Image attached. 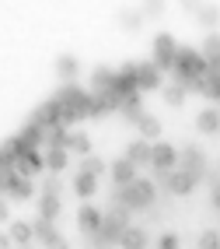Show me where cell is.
<instances>
[{"label": "cell", "instance_id": "cell-1", "mask_svg": "<svg viewBox=\"0 0 220 249\" xmlns=\"http://www.w3.org/2000/svg\"><path fill=\"white\" fill-rule=\"evenodd\" d=\"M109 204H123L129 211H147V207H154L157 204V179H137V182H129V186H112V196H109Z\"/></svg>", "mask_w": 220, "mask_h": 249}, {"label": "cell", "instance_id": "cell-2", "mask_svg": "<svg viewBox=\"0 0 220 249\" xmlns=\"http://www.w3.org/2000/svg\"><path fill=\"white\" fill-rule=\"evenodd\" d=\"M210 74V60L199 53V49H192V46H182L178 49V63H175V71H172V77H175V85H182L185 91H192V85L199 77H206Z\"/></svg>", "mask_w": 220, "mask_h": 249}, {"label": "cell", "instance_id": "cell-3", "mask_svg": "<svg viewBox=\"0 0 220 249\" xmlns=\"http://www.w3.org/2000/svg\"><path fill=\"white\" fill-rule=\"evenodd\" d=\"M178 39L172 36V32H157L154 42H150V60H154V67L164 74V71H175L178 63Z\"/></svg>", "mask_w": 220, "mask_h": 249}, {"label": "cell", "instance_id": "cell-4", "mask_svg": "<svg viewBox=\"0 0 220 249\" xmlns=\"http://www.w3.org/2000/svg\"><path fill=\"white\" fill-rule=\"evenodd\" d=\"M178 169L192 172L199 182H213V179H220L217 172H210V161H206V155H203L199 144H185V147H178Z\"/></svg>", "mask_w": 220, "mask_h": 249}, {"label": "cell", "instance_id": "cell-5", "mask_svg": "<svg viewBox=\"0 0 220 249\" xmlns=\"http://www.w3.org/2000/svg\"><path fill=\"white\" fill-rule=\"evenodd\" d=\"M157 186H161L164 193H172V196H189V193L199 186V179H196L192 172H185V169H175V172L161 176V179H157Z\"/></svg>", "mask_w": 220, "mask_h": 249}, {"label": "cell", "instance_id": "cell-6", "mask_svg": "<svg viewBox=\"0 0 220 249\" xmlns=\"http://www.w3.org/2000/svg\"><path fill=\"white\" fill-rule=\"evenodd\" d=\"M150 169H154V179L175 172L178 169V147L168 144V141H157L154 144V161H150Z\"/></svg>", "mask_w": 220, "mask_h": 249}, {"label": "cell", "instance_id": "cell-7", "mask_svg": "<svg viewBox=\"0 0 220 249\" xmlns=\"http://www.w3.org/2000/svg\"><path fill=\"white\" fill-rule=\"evenodd\" d=\"M101 225H105V211H101V207H94V204H80V207H77V228H80L88 239L98 235Z\"/></svg>", "mask_w": 220, "mask_h": 249}, {"label": "cell", "instance_id": "cell-8", "mask_svg": "<svg viewBox=\"0 0 220 249\" xmlns=\"http://www.w3.org/2000/svg\"><path fill=\"white\" fill-rule=\"evenodd\" d=\"M115 77H119V67H109V63H98V67L91 71V81H88V88L94 95H105L115 88Z\"/></svg>", "mask_w": 220, "mask_h": 249}, {"label": "cell", "instance_id": "cell-9", "mask_svg": "<svg viewBox=\"0 0 220 249\" xmlns=\"http://www.w3.org/2000/svg\"><path fill=\"white\" fill-rule=\"evenodd\" d=\"M109 176H112V186H129V182L140 179V169L123 155V158H115V161L109 165Z\"/></svg>", "mask_w": 220, "mask_h": 249}, {"label": "cell", "instance_id": "cell-10", "mask_svg": "<svg viewBox=\"0 0 220 249\" xmlns=\"http://www.w3.org/2000/svg\"><path fill=\"white\" fill-rule=\"evenodd\" d=\"M126 158L137 165V169H150V161H154V144L137 137V141H129L126 144Z\"/></svg>", "mask_w": 220, "mask_h": 249}, {"label": "cell", "instance_id": "cell-11", "mask_svg": "<svg viewBox=\"0 0 220 249\" xmlns=\"http://www.w3.org/2000/svg\"><path fill=\"white\" fill-rule=\"evenodd\" d=\"M185 11H189L206 32H217V25H220V7L217 4H185Z\"/></svg>", "mask_w": 220, "mask_h": 249}, {"label": "cell", "instance_id": "cell-12", "mask_svg": "<svg viewBox=\"0 0 220 249\" xmlns=\"http://www.w3.org/2000/svg\"><path fill=\"white\" fill-rule=\"evenodd\" d=\"M137 81H140V95H143V91H157V88H164V77H161V71L154 67V60H140V74H137Z\"/></svg>", "mask_w": 220, "mask_h": 249}, {"label": "cell", "instance_id": "cell-13", "mask_svg": "<svg viewBox=\"0 0 220 249\" xmlns=\"http://www.w3.org/2000/svg\"><path fill=\"white\" fill-rule=\"evenodd\" d=\"M77 74H80V60L74 53H60L56 56V77L63 85H77Z\"/></svg>", "mask_w": 220, "mask_h": 249}, {"label": "cell", "instance_id": "cell-14", "mask_svg": "<svg viewBox=\"0 0 220 249\" xmlns=\"http://www.w3.org/2000/svg\"><path fill=\"white\" fill-rule=\"evenodd\" d=\"M46 172V151H28L21 161H18V176L21 179H35Z\"/></svg>", "mask_w": 220, "mask_h": 249}, {"label": "cell", "instance_id": "cell-15", "mask_svg": "<svg viewBox=\"0 0 220 249\" xmlns=\"http://www.w3.org/2000/svg\"><path fill=\"white\" fill-rule=\"evenodd\" d=\"M196 130H199L203 137H213V134H220V109H217V106L199 109V116H196Z\"/></svg>", "mask_w": 220, "mask_h": 249}, {"label": "cell", "instance_id": "cell-16", "mask_svg": "<svg viewBox=\"0 0 220 249\" xmlns=\"http://www.w3.org/2000/svg\"><path fill=\"white\" fill-rule=\"evenodd\" d=\"M31 225H35V239L46 246V249H53L63 235H60V228H56V221H46V218H35V221H31Z\"/></svg>", "mask_w": 220, "mask_h": 249}, {"label": "cell", "instance_id": "cell-17", "mask_svg": "<svg viewBox=\"0 0 220 249\" xmlns=\"http://www.w3.org/2000/svg\"><path fill=\"white\" fill-rule=\"evenodd\" d=\"M7 235L14 239V246H18V249H25L31 239H35V225H31V221H18V218H14V221L7 225Z\"/></svg>", "mask_w": 220, "mask_h": 249}, {"label": "cell", "instance_id": "cell-18", "mask_svg": "<svg viewBox=\"0 0 220 249\" xmlns=\"http://www.w3.org/2000/svg\"><path fill=\"white\" fill-rule=\"evenodd\" d=\"M70 190L80 196L84 204H91V196L98 193V179H94V176H84V172H77V176H74V182H70Z\"/></svg>", "mask_w": 220, "mask_h": 249}, {"label": "cell", "instance_id": "cell-19", "mask_svg": "<svg viewBox=\"0 0 220 249\" xmlns=\"http://www.w3.org/2000/svg\"><path fill=\"white\" fill-rule=\"evenodd\" d=\"M66 165H70V151H63V147H49L46 151V172L49 176L66 172Z\"/></svg>", "mask_w": 220, "mask_h": 249}, {"label": "cell", "instance_id": "cell-20", "mask_svg": "<svg viewBox=\"0 0 220 249\" xmlns=\"http://www.w3.org/2000/svg\"><path fill=\"white\" fill-rule=\"evenodd\" d=\"M18 137H21L28 147H35V151H46V130H42L39 123H25V126L18 130Z\"/></svg>", "mask_w": 220, "mask_h": 249}, {"label": "cell", "instance_id": "cell-21", "mask_svg": "<svg viewBox=\"0 0 220 249\" xmlns=\"http://www.w3.org/2000/svg\"><path fill=\"white\" fill-rule=\"evenodd\" d=\"M119 116H123L126 123H133V126H137V123L143 120V116H147V109H143V95H133V98H126Z\"/></svg>", "mask_w": 220, "mask_h": 249}, {"label": "cell", "instance_id": "cell-22", "mask_svg": "<svg viewBox=\"0 0 220 249\" xmlns=\"http://www.w3.org/2000/svg\"><path fill=\"white\" fill-rule=\"evenodd\" d=\"M119 249H150V235H147V228H126V235L119 242Z\"/></svg>", "mask_w": 220, "mask_h": 249}, {"label": "cell", "instance_id": "cell-23", "mask_svg": "<svg viewBox=\"0 0 220 249\" xmlns=\"http://www.w3.org/2000/svg\"><path fill=\"white\" fill-rule=\"evenodd\" d=\"M137 130H140V137L150 141V144H157V141H161V120H157V116H150V112L137 123Z\"/></svg>", "mask_w": 220, "mask_h": 249}, {"label": "cell", "instance_id": "cell-24", "mask_svg": "<svg viewBox=\"0 0 220 249\" xmlns=\"http://www.w3.org/2000/svg\"><path fill=\"white\" fill-rule=\"evenodd\" d=\"M91 137L88 134H84V130H74V134H70V144H66V151H70V155H80V158H88L91 155Z\"/></svg>", "mask_w": 220, "mask_h": 249}, {"label": "cell", "instance_id": "cell-25", "mask_svg": "<svg viewBox=\"0 0 220 249\" xmlns=\"http://www.w3.org/2000/svg\"><path fill=\"white\" fill-rule=\"evenodd\" d=\"M161 95H164V106H172V109H182L185 98H189V91H185L182 85H175V81H172V85H164Z\"/></svg>", "mask_w": 220, "mask_h": 249}, {"label": "cell", "instance_id": "cell-26", "mask_svg": "<svg viewBox=\"0 0 220 249\" xmlns=\"http://www.w3.org/2000/svg\"><path fill=\"white\" fill-rule=\"evenodd\" d=\"M70 134H74L70 126H53V130H46V151H49V147H63V151H66Z\"/></svg>", "mask_w": 220, "mask_h": 249}, {"label": "cell", "instance_id": "cell-27", "mask_svg": "<svg viewBox=\"0 0 220 249\" xmlns=\"http://www.w3.org/2000/svg\"><path fill=\"white\" fill-rule=\"evenodd\" d=\"M60 211H63L60 196H39V218H46V221H60Z\"/></svg>", "mask_w": 220, "mask_h": 249}, {"label": "cell", "instance_id": "cell-28", "mask_svg": "<svg viewBox=\"0 0 220 249\" xmlns=\"http://www.w3.org/2000/svg\"><path fill=\"white\" fill-rule=\"evenodd\" d=\"M77 172H84V176H94V179H101L109 172V165H105V158H98V155H88V158H80V169Z\"/></svg>", "mask_w": 220, "mask_h": 249}, {"label": "cell", "instance_id": "cell-29", "mask_svg": "<svg viewBox=\"0 0 220 249\" xmlns=\"http://www.w3.org/2000/svg\"><path fill=\"white\" fill-rule=\"evenodd\" d=\"M105 218H109V221H115V225H123V228H133V211H129V207H123V204H109Z\"/></svg>", "mask_w": 220, "mask_h": 249}, {"label": "cell", "instance_id": "cell-30", "mask_svg": "<svg viewBox=\"0 0 220 249\" xmlns=\"http://www.w3.org/2000/svg\"><path fill=\"white\" fill-rule=\"evenodd\" d=\"M7 200H14V204H28V200H35V182H31V179H21Z\"/></svg>", "mask_w": 220, "mask_h": 249}, {"label": "cell", "instance_id": "cell-31", "mask_svg": "<svg viewBox=\"0 0 220 249\" xmlns=\"http://www.w3.org/2000/svg\"><path fill=\"white\" fill-rule=\"evenodd\" d=\"M199 53L206 56L210 63L220 60V36H217V32H206V39H203V49H199Z\"/></svg>", "mask_w": 220, "mask_h": 249}, {"label": "cell", "instance_id": "cell-32", "mask_svg": "<svg viewBox=\"0 0 220 249\" xmlns=\"http://www.w3.org/2000/svg\"><path fill=\"white\" fill-rule=\"evenodd\" d=\"M196 249H220V228H206V231H199Z\"/></svg>", "mask_w": 220, "mask_h": 249}, {"label": "cell", "instance_id": "cell-33", "mask_svg": "<svg viewBox=\"0 0 220 249\" xmlns=\"http://www.w3.org/2000/svg\"><path fill=\"white\" fill-rule=\"evenodd\" d=\"M119 25H123L126 32H140V28H143V14H140V11H123V14H119Z\"/></svg>", "mask_w": 220, "mask_h": 249}, {"label": "cell", "instance_id": "cell-34", "mask_svg": "<svg viewBox=\"0 0 220 249\" xmlns=\"http://www.w3.org/2000/svg\"><path fill=\"white\" fill-rule=\"evenodd\" d=\"M21 182V176H18V169H4V176H0V193L4 196H11L14 193V186Z\"/></svg>", "mask_w": 220, "mask_h": 249}, {"label": "cell", "instance_id": "cell-35", "mask_svg": "<svg viewBox=\"0 0 220 249\" xmlns=\"http://www.w3.org/2000/svg\"><path fill=\"white\" fill-rule=\"evenodd\" d=\"M42 196H63V179L60 176L42 179Z\"/></svg>", "mask_w": 220, "mask_h": 249}, {"label": "cell", "instance_id": "cell-36", "mask_svg": "<svg viewBox=\"0 0 220 249\" xmlns=\"http://www.w3.org/2000/svg\"><path fill=\"white\" fill-rule=\"evenodd\" d=\"M154 249H182V239H178V231H161Z\"/></svg>", "mask_w": 220, "mask_h": 249}, {"label": "cell", "instance_id": "cell-37", "mask_svg": "<svg viewBox=\"0 0 220 249\" xmlns=\"http://www.w3.org/2000/svg\"><path fill=\"white\" fill-rule=\"evenodd\" d=\"M164 11H168L164 4H143V7H140V14H143V18H161Z\"/></svg>", "mask_w": 220, "mask_h": 249}, {"label": "cell", "instance_id": "cell-38", "mask_svg": "<svg viewBox=\"0 0 220 249\" xmlns=\"http://www.w3.org/2000/svg\"><path fill=\"white\" fill-rule=\"evenodd\" d=\"M210 207H213V211H220V179H213V182H210Z\"/></svg>", "mask_w": 220, "mask_h": 249}, {"label": "cell", "instance_id": "cell-39", "mask_svg": "<svg viewBox=\"0 0 220 249\" xmlns=\"http://www.w3.org/2000/svg\"><path fill=\"white\" fill-rule=\"evenodd\" d=\"M206 98H213V102L220 106V77H213V85H210V95Z\"/></svg>", "mask_w": 220, "mask_h": 249}, {"label": "cell", "instance_id": "cell-40", "mask_svg": "<svg viewBox=\"0 0 220 249\" xmlns=\"http://www.w3.org/2000/svg\"><path fill=\"white\" fill-rule=\"evenodd\" d=\"M53 249H70V242H66V239H60V242H56Z\"/></svg>", "mask_w": 220, "mask_h": 249}, {"label": "cell", "instance_id": "cell-41", "mask_svg": "<svg viewBox=\"0 0 220 249\" xmlns=\"http://www.w3.org/2000/svg\"><path fill=\"white\" fill-rule=\"evenodd\" d=\"M217 176H220V161H217Z\"/></svg>", "mask_w": 220, "mask_h": 249}, {"label": "cell", "instance_id": "cell-42", "mask_svg": "<svg viewBox=\"0 0 220 249\" xmlns=\"http://www.w3.org/2000/svg\"><path fill=\"white\" fill-rule=\"evenodd\" d=\"M25 249H31V246H25Z\"/></svg>", "mask_w": 220, "mask_h": 249}]
</instances>
